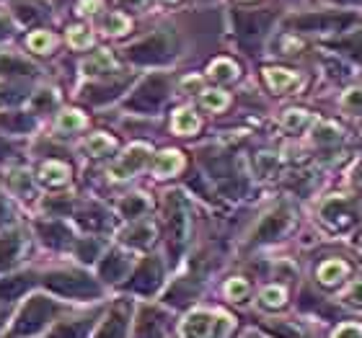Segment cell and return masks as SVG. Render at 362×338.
<instances>
[{
	"mask_svg": "<svg viewBox=\"0 0 362 338\" xmlns=\"http://www.w3.org/2000/svg\"><path fill=\"white\" fill-rule=\"evenodd\" d=\"M52 315H54L52 300H47V297H42V294H37V297H31V300L23 305L21 313H18L11 336H13V338L37 336V333L45 331L47 323L52 320Z\"/></svg>",
	"mask_w": 362,
	"mask_h": 338,
	"instance_id": "cell-1",
	"label": "cell"
},
{
	"mask_svg": "<svg viewBox=\"0 0 362 338\" xmlns=\"http://www.w3.org/2000/svg\"><path fill=\"white\" fill-rule=\"evenodd\" d=\"M45 286L52 289L54 294H62V297H78V300H86V297H96L98 284L88 274H81V271H54L49 277H45Z\"/></svg>",
	"mask_w": 362,
	"mask_h": 338,
	"instance_id": "cell-2",
	"label": "cell"
},
{
	"mask_svg": "<svg viewBox=\"0 0 362 338\" xmlns=\"http://www.w3.org/2000/svg\"><path fill=\"white\" fill-rule=\"evenodd\" d=\"M181 338H220L228 331V318L207 310H197L181 323Z\"/></svg>",
	"mask_w": 362,
	"mask_h": 338,
	"instance_id": "cell-3",
	"label": "cell"
},
{
	"mask_svg": "<svg viewBox=\"0 0 362 338\" xmlns=\"http://www.w3.org/2000/svg\"><path fill=\"white\" fill-rule=\"evenodd\" d=\"M163 98H166V80H163V78H148V80L132 93L127 106L135 109V111H156Z\"/></svg>",
	"mask_w": 362,
	"mask_h": 338,
	"instance_id": "cell-4",
	"label": "cell"
},
{
	"mask_svg": "<svg viewBox=\"0 0 362 338\" xmlns=\"http://www.w3.org/2000/svg\"><path fill=\"white\" fill-rule=\"evenodd\" d=\"M168 54H171V39L166 34H156V37L145 39L140 44H135L132 49H127V57L135 62H163L168 60Z\"/></svg>",
	"mask_w": 362,
	"mask_h": 338,
	"instance_id": "cell-5",
	"label": "cell"
},
{
	"mask_svg": "<svg viewBox=\"0 0 362 338\" xmlns=\"http://www.w3.org/2000/svg\"><path fill=\"white\" fill-rule=\"evenodd\" d=\"M160 277H163V269H160L158 258H145V261L137 266L135 274H132V279L127 282V289L140 292V294H151L158 289Z\"/></svg>",
	"mask_w": 362,
	"mask_h": 338,
	"instance_id": "cell-6",
	"label": "cell"
},
{
	"mask_svg": "<svg viewBox=\"0 0 362 338\" xmlns=\"http://www.w3.org/2000/svg\"><path fill=\"white\" fill-rule=\"evenodd\" d=\"M148 160V145H132L124 155H122L117 163L112 166V171H109V176L117 181L122 179H129L135 171H140L143 168V163Z\"/></svg>",
	"mask_w": 362,
	"mask_h": 338,
	"instance_id": "cell-7",
	"label": "cell"
},
{
	"mask_svg": "<svg viewBox=\"0 0 362 338\" xmlns=\"http://www.w3.org/2000/svg\"><path fill=\"white\" fill-rule=\"evenodd\" d=\"M174 199H168V225H171V246L176 251L187 243L189 235V219H187V210L184 204L176 199V194H171Z\"/></svg>",
	"mask_w": 362,
	"mask_h": 338,
	"instance_id": "cell-8",
	"label": "cell"
},
{
	"mask_svg": "<svg viewBox=\"0 0 362 338\" xmlns=\"http://www.w3.org/2000/svg\"><path fill=\"white\" fill-rule=\"evenodd\" d=\"M23 248V238L18 230H8L0 235V271H6L8 266H13L18 253Z\"/></svg>",
	"mask_w": 362,
	"mask_h": 338,
	"instance_id": "cell-9",
	"label": "cell"
},
{
	"mask_svg": "<svg viewBox=\"0 0 362 338\" xmlns=\"http://www.w3.org/2000/svg\"><path fill=\"white\" fill-rule=\"evenodd\" d=\"M127 310L124 308H117L112 310L109 315H106V320L101 325H98V331L93 338H124V333H127Z\"/></svg>",
	"mask_w": 362,
	"mask_h": 338,
	"instance_id": "cell-10",
	"label": "cell"
},
{
	"mask_svg": "<svg viewBox=\"0 0 362 338\" xmlns=\"http://www.w3.org/2000/svg\"><path fill=\"white\" fill-rule=\"evenodd\" d=\"M264 80L269 83V88L277 90V93H287V90H295L300 85V76H298L295 70H285V68H267Z\"/></svg>",
	"mask_w": 362,
	"mask_h": 338,
	"instance_id": "cell-11",
	"label": "cell"
},
{
	"mask_svg": "<svg viewBox=\"0 0 362 338\" xmlns=\"http://www.w3.org/2000/svg\"><path fill=\"white\" fill-rule=\"evenodd\" d=\"M181 168H184V158H181L179 150H163L156 155V160H153V173H156V179L176 176Z\"/></svg>",
	"mask_w": 362,
	"mask_h": 338,
	"instance_id": "cell-12",
	"label": "cell"
},
{
	"mask_svg": "<svg viewBox=\"0 0 362 338\" xmlns=\"http://www.w3.org/2000/svg\"><path fill=\"white\" fill-rule=\"evenodd\" d=\"M160 331H163V315L158 310L145 308L140 313V320H137L135 338H160Z\"/></svg>",
	"mask_w": 362,
	"mask_h": 338,
	"instance_id": "cell-13",
	"label": "cell"
},
{
	"mask_svg": "<svg viewBox=\"0 0 362 338\" xmlns=\"http://www.w3.org/2000/svg\"><path fill=\"white\" fill-rule=\"evenodd\" d=\"M34 284V277L31 274H16V277H6L0 279V300H16L21 297L29 286Z\"/></svg>",
	"mask_w": 362,
	"mask_h": 338,
	"instance_id": "cell-14",
	"label": "cell"
},
{
	"mask_svg": "<svg viewBox=\"0 0 362 338\" xmlns=\"http://www.w3.org/2000/svg\"><path fill=\"white\" fill-rule=\"evenodd\" d=\"M127 266H129L127 255L119 253V251H112V253L101 261V269H98V274H101V279H106V282H117V279L124 277Z\"/></svg>",
	"mask_w": 362,
	"mask_h": 338,
	"instance_id": "cell-15",
	"label": "cell"
},
{
	"mask_svg": "<svg viewBox=\"0 0 362 338\" xmlns=\"http://www.w3.org/2000/svg\"><path fill=\"white\" fill-rule=\"evenodd\" d=\"M39 235H42V241L47 246H54V248H62V246H68L70 243V230L60 222H42L37 227Z\"/></svg>",
	"mask_w": 362,
	"mask_h": 338,
	"instance_id": "cell-16",
	"label": "cell"
},
{
	"mask_svg": "<svg viewBox=\"0 0 362 338\" xmlns=\"http://www.w3.org/2000/svg\"><path fill=\"white\" fill-rule=\"evenodd\" d=\"M70 179V168L65 163H57V160H49L42 166L39 171V181L47 183V186H62V183H68Z\"/></svg>",
	"mask_w": 362,
	"mask_h": 338,
	"instance_id": "cell-17",
	"label": "cell"
},
{
	"mask_svg": "<svg viewBox=\"0 0 362 338\" xmlns=\"http://www.w3.org/2000/svg\"><path fill=\"white\" fill-rule=\"evenodd\" d=\"M37 68L31 62L13 57V54H0V76H34Z\"/></svg>",
	"mask_w": 362,
	"mask_h": 338,
	"instance_id": "cell-18",
	"label": "cell"
},
{
	"mask_svg": "<svg viewBox=\"0 0 362 338\" xmlns=\"http://www.w3.org/2000/svg\"><path fill=\"white\" fill-rule=\"evenodd\" d=\"M171 127H174L176 135H194L197 129H199V116H197L192 109H179L174 114V121H171Z\"/></svg>",
	"mask_w": 362,
	"mask_h": 338,
	"instance_id": "cell-19",
	"label": "cell"
},
{
	"mask_svg": "<svg viewBox=\"0 0 362 338\" xmlns=\"http://www.w3.org/2000/svg\"><path fill=\"white\" fill-rule=\"evenodd\" d=\"M34 127V119L29 114H18V111H6L0 114V129H8V132H29Z\"/></svg>",
	"mask_w": 362,
	"mask_h": 338,
	"instance_id": "cell-20",
	"label": "cell"
},
{
	"mask_svg": "<svg viewBox=\"0 0 362 338\" xmlns=\"http://www.w3.org/2000/svg\"><path fill=\"white\" fill-rule=\"evenodd\" d=\"M124 78H119L114 85H90V88H86L83 96L88 98L90 104H104V101H109V98H114L117 93H119L122 88H124Z\"/></svg>",
	"mask_w": 362,
	"mask_h": 338,
	"instance_id": "cell-21",
	"label": "cell"
},
{
	"mask_svg": "<svg viewBox=\"0 0 362 338\" xmlns=\"http://www.w3.org/2000/svg\"><path fill=\"white\" fill-rule=\"evenodd\" d=\"M112 68H114V60L106 49H101V52H96L93 57H88V60L83 62L86 76H101V73H109Z\"/></svg>",
	"mask_w": 362,
	"mask_h": 338,
	"instance_id": "cell-22",
	"label": "cell"
},
{
	"mask_svg": "<svg viewBox=\"0 0 362 338\" xmlns=\"http://www.w3.org/2000/svg\"><path fill=\"white\" fill-rule=\"evenodd\" d=\"M122 241L129 243V246H145V243L153 241V225L148 222H137L135 227H129L122 233Z\"/></svg>",
	"mask_w": 362,
	"mask_h": 338,
	"instance_id": "cell-23",
	"label": "cell"
},
{
	"mask_svg": "<svg viewBox=\"0 0 362 338\" xmlns=\"http://www.w3.org/2000/svg\"><path fill=\"white\" fill-rule=\"evenodd\" d=\"M347 274V263L339 261V258H332V261L321 263V269H318V279L324 282V284H334L337 279H341Z\"/></svg>",
	"mask_w": 362,
	"mask_h": 338,
	"instance_id": "cell-24",
	"label": "cell"
},
{
	"mask_svg": "<svg viewBox=\"0 0 362 338\" xmlns=\"http://www.w3.org/2000/svg\"><path fill=\"white\" fill-rule=\"evenodd\" d=\"M109 150H114V137L104 135V132H96V135H90L86 140V152L98 158V155H106Z\"/></svg>",
	"mask_w": 362,
	"mask_h": 338,
	"instance_id": "cell-25",
	"label": "cell"
},
{
	"mask_svg": "<svg viewBox=\"0 0 362 338\" xmlns=\"http://www.w3.org/2000/svg\"><path fill=\"white\" fill-rule=\"evenodd\" d=\"M210 76L215 78V80H220V83H228V80H233L235 76H238V68H235V62L230 60H215L210 65Z\"/></svg>",
	"mask_w": 362,
	"mask_h": 338,
	"instance_id": "cell-26",
	"label": "cell"
},
{
	"mask_svg": "<svg viewBox=\"0 0 362 338\" xmlns=\"http://www.w3.org/2000/svg\"><path fill=\"white\" fill-rule=\"evenodd\" d=\"M129 26H132V23H129V18L124 13H119V11H117V13H109L104 18V31H106V34H114V37L127 34Z\"/></svg>",
	"mask_w": 362,
	"mask_h": 338,
	"instance_id": "cell-27",
	"label": "cell"
},
{
	"mask_svg": "<svg viewBox=\"0 0 362 338\" xmlns=\"http://www.w3.org/2000/svg\"><path fill=\"white\" fill-rule=\"evenodd\" d=\"M202 106L204 109H210V111H223V109L228 106V93L226 90H218V88L202 90Z\"/></svg>",
	"mask_w": 362,
	"mask_h": 338,
	"instance_id": "cell-28",
	"label": "cell"
},
{
	"mask_svg": "<svg viewBox=\"0 0 362 338\" xmlns=\"http://www.w3.org/2000/svg\"><path fill=\"white\" fill-rule=\"evenodd\" d=\"M145 210H148V202H145V196H140V194L127 196V199L119 204V212L124 217H140Z\"/></svg>",
	"mask_w": 362,
	"mask_h": 338,
	"instance_id": "cell-29",
	"label": "cell"
},
{
	"mask_svg": "<svg viewBox=\"0 0 362 338\" xmlns=\"http://www.w3.org/2000/svg\"><path fill=\"white\" fill-rule=\"evenodd\" d=\"M88 320H78V323H65L52 333V338H83L88 333Z\"/></svg>",
	"mask_w": 362,
	"mask_h": 338,
	"instance_id": "cell-30",
	"label": "cell"
},
{
	"mask_svg": "<svg viewBox=\"0 0 362 338\" xmlns=\"http://www.w3.org/2000/svg\"><path fill=\"white\" fill-rule=\"evenodd\" d=\"M68 42L76 49H88L93 44V37H90V31L86 26H73V29H68Z\"/></svg>",
	"mask_w": 362,
	"mask_h": 338,
	"instance_id": "cell-31",
	"label": "cell"
},
{
	"mask_svg": "<svg viewBox=\"0 0 362 338\" xmlns=\"http://www.w3.org/2000/svg\"><path fill=\"white\" fill-rule=\"evenodd\" d=\"M57 127L60 129H81L86 127V116L81 111H76V109H68V111L60 114V119H57Z\"/></svg>",
	"mask_w": 362,
	"mask_h": 338,
	"instance_id": "cell-32",
	"label": "cell"
},
{
	"mask_svg": "<svg viewBox=\"0 0 362 338\" xmlns=\"http://www.w3.org/2000/svg\"><path fill=\"white\" fill-rule=\"evenodd\" d=\"M29 47L34 49V52H49L54 47V37L49 34V31H34L29 37Z\"/></svg>",
	"mask_w": 362,
	"mask_h": 338,
	"instance_id": "cell-33",
	"label": "cell"
},
{
	"mask_svg": "<svg viewBox=\"0 0 362 338\" xmlns=\"http://www.w3.org/2000/svg\"><path fill=\"white\" fill-rule=\"evenodd\" d=\"M98 251H101V246H98V241H93V238H86V241L78 243L76 253H78V258H81V261L90 263V261H93V258H96V255H98Z\"/></svg>",
	"mask_w": 362,
	"mask_h": 338,
	"instance_id": "cell-34",
	"label": "cell"
},
{
	"mask_svg": "<svg viewBox=\"0 0 362 338\" xmlns=\"http://www.w3.org/2000/svg\"><path fill=\"white\" fill-rule=\"evenodd\" d=\"M310 121V116L305 111H287L285 116H282V127L285 129H293V132H298V129H303L305 124Z\"/></svg>",
	"mask_w": 362,
	"mask_h": 338,
	"instance_id": "cell-35",
	"label": "cell"
},
{
	"mask_svg": "<svg viewBox=\"0 0 362 338\" xmlns=\"http://www.w3.org/2000/svg\"><path fill=\"white\" fill-rule=\"evenodd\" d=\"M226 294L230 297V300H243L246 294H249V282L246 279H241V277H235V279H230L226 284Z\"/></svg>",
	"mask_w": 362,
	"mask_h": 338,
	"instance_id": "cell-36",
	"label": "cell"
},
{
	"mask_svg": "<svg viewBox=\"0 0 362 338\" xmlns=\"http://www.w3.org/2000/svg\"><path fill=\"white\" fill-rule=\"evenodd\" d=\"M262 302H264L267 308H279V305H285V289H279V286H267L264 292H262Z\"/></svg>",
	"mask_w": 362,
	"mask_h": 338,
	"instance_id": "cell-37",
	"label": "cell"
},
{
	"mask_svg": "<svg viewBox=\"0 0 362 338\" xmlns=\"http://www.w3.org/2000/svg\"><path fill=\"white\" fill-rule=\"evenodd\" d=\"M23 98H26V90L18 85H0V104H16Z\"/></svg>",
	"mask_w": 362,
	"mask_h": 338,
	"instance_id": "cell-38",
	"label": "cell"
},
{
	"mask_svg": "<svg viewBox=\"0 0 362 338\" xmlns=\"http://www.w3.org/2000/svg\"><path fill=\"white\" fill-rule=\"evenodd\" d=\"M13 11L16 16H18V21L21 23H31V21H37L39 13L34 11V6H29V3H21V0H16L13 3Z\"/></svg>",
	"mask_w": 362,
	"mask_h": 338,
	"instance_id": "cell-39",
	"label": "cell"
},
{
	"mask_svg": "<svg viewBox=\"0 0 362 338\" xmlns=\"http://www.w3.org/2000/svg\"><path fill=\"white\" fill-rule=\"evenodd\" d=\"M11 186L18 191V194H31V179H29V173H23V171H16L13 176H11Z\"/></svg>",
	"mask_w": 362,
	"mask_h": 338,
	"instance_id": "cell-40",
	"label": "cell"
},
{
	"mask_svg": "<svg viewBox=\"0 0 362 338\" xmlns=\"http://www.w3.org/2000/svg\"><path fill=\"white\" fill-rule=\"evenodd\" d=\"M192 294H194V289H184V284H176L171 292H168L166 300L171 302V305H184V302L192 300Z\"/></svg>",
	"mask_w": 362,
	"mask_h": 338,
	"instance_id": "cell-41",
	"label": "cell"
},
{
	"mask_svg": "<svg viewBox=\"0 0 362 338\" xmlns=\"http://www.w3.org/2000/svg\"><path fill=\"white\" fill-rule=\"evenodd\" d=\"M334 338H362V328L355 323H344L334 331Z\"/></svg>",
	"mask_w": 362,
	"mask_h": 338,
	"instance_id": "cell-42",
	"label": "cell"
},
{
	"mask_svg": "<svg viewBox=\"0 0 362 338\" xmlns=\"http://www.w3.org/2000/svg\"><path fill=\"white\" fill-rule=\"evenodd\" d=\"M101 8V0H81L78 3V13H96Z\"/></svg>",
	"mask_w": 362,
	"mask_h": 338,
	"instance_id": "cell-43",
	"label": "cell"
},
{
	"mask_svg": "<svg viewBox=\"0 0 362 338\" xmlns=\"http://www.w3.org/2000/svg\"><path fill=\"white\" fill-rule=\"evenodd\" d=\"M52 104H54V96L49 93V90H42V93L34 98V106H37V109H42V106H52Z\"/></svg>",
	"mask_w": 362,
	"mask_h": 338,
	"instance_id": "cell-44",
	"label": "cell"
},
{
	"mask_svg": "<svg viewBox=\"0 0 362 338\" xmlns=\"http://www.w3.org/2000/svg\"><path fill=\"white\" fill-rule=\"evenodd\" d=\"M45 210L47 212H65V210H70V202H54V199H49V202H45Z\"/></svg>",
	"mask_w": 362,
	"mask_h": 338,
	"instance_id": "cell-45",
	"label": "cell"
},
{
	"mask_svg": "<svg viewBox=\"0 0 362 338\" xmlns=\"http://www.w3.org/2000/svg\"><path fill=\"white\" fill-rule=\"evenodd\" d=\"M347 300H352V302H362V282H357V284L349 286Z\"/></svg>",
	"mask_w": 362,
	"mask_h": 338,
	"instance_id": "cell-46",
	"label": "cell"
},
{
	"mask_svg": "<svg viewBox=\"0 0 362 338\" xmlns=\"http://www.w3.org/2000/svg\"><path fill=\"white\" fill-rule=\"evenodd\" d=\"M8 215H11V207H8L6 196L0 194V222H6V219H8Z\"/></svg>",
	"mask_w": 362,
	"mask_h": 338,
	"instance_id": "cell-47",
	"label": "cell"
},
{
	"mask_svg": "<svg viewBox=\"0 0 362 338\" xmlns=\"http://www.w3.org/2000/svg\"><path fill=\"white\" fill-rule=\"evenodd\" d=\"M8 34H11V23H8L3 16H0V39H6Z\"/></svg>",
	"mask_w": 362,
	"mask_h": 338,
	"instance_id": "cell-48",
	"label": "cell"
},
{
	"mask_svg": "<svg viewBox=\"0 0 362 338\" xmlns=\"http://www.w3.org/2000/svg\"><path fill=\"white\" fill-rule=\"evenodd\" d=\"M8 152H11V147H8V145L3 143V140H0V158H6Z\"/></svg>",
	"mask_w": 362,
	"mask_h": 338,
	"instance_id": "cell-49",
	"label": "cell"
},
{
	"mask_svg": "<svg viewBox=\"0 0 362 338\" xmlns=\"http://www.w3.org/2000/svg\"><path fill=\"white\" fill-rule=\"evenodd\" d=\"M122 3H129V6H140L143 0H122Z\"/></svg>",
	"mask_w": 362,
	"mask_h": 338,
	"instance_id": "cell-50",
	"label": "cell"
},
{
	"mask_svg": "<svg viewBox=\"0 0 362 338\" xmlns=\"http://www.w3.org/2000/svg\"><path fill=\"white\" fill-rule=\"evenodd\" d=\"M163 3H171V0H163Z\"/></svg>",
	"mask_w": 362,
	"mask_h": 338,
	"instance_id": "cell-51",
	"label": "cell"
},
{
	"mask_svg": "<svg viewBox=\"0 0 362 338\" xmlns=\"http://www.w3.org/2000/svg\"><path fill=\"white\" fill-rule=\"evenodd\" d=\"M0 323H3V315H0Z\"/></svg>",
	"mask_w": 362,
	"mask_h": 338,
	"instance_id": "cell-52",
	"label": "cell"
},
{
	"mask_svg": "<svg viewBox=\"0 0 362 338\" xmlns=\"http://www.w3.org/2000/svg\"><path fill=\"white\" fill-rule=\"evenodd\" d=\"M249 338H257V336H249Z\"/></svg>",
	"mask_w": 362,
	"mask_h": 338,
	"instance_id": "cell-53",
	"label": "cell"
}]
</instances>
